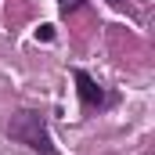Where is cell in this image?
<instances>
[{"mask_svg": "<svg viewBox=\"0 0 155 155\" xmlns=\"http://www.w3.org/2000/svg\"><path fill=\"white\" fill-rule=\"evenodd\" d=\"M72 79H76V90H79V101L87 105V108H101V105H108V94L97 87V79H90L83 69H76L72 72Z\"/></svg>", "mask_w": 155, "mask_h": 155, "instance_id": "7a4b0ae2", "label": "cell"}, {"mask_svg": "<svg viewBox=\"0 0 155 155\" xmlns=\"http://www.w3.org/2000/svg\"><path fill=\"white\" fill-rule=\"evenodd\" d=\"M36 36H40V40H51V36H54V25H40Z\"/></svg>", "mask_w": 155, "mask_h": 155, "instance_id": "277c9868", "label": "cell"}, {"mask_svg": "<svg viewBox=\"0 0 155 155\" xmlns=\"http://www.w3.org/2000/svg\"><path fill=\"white\" fill-rule=\"evenodd\" d=\"M108 4H116V7H123V4H126V0H108Z\"/></svg>", "mask_w": 155, "mask_h": 155, "instance_id": "5b68a950", "label": "cell"}, {"mask_svg": "<svg viewBox=\"0 0 155 155\" xmlns=\"http://www.w3.org/2000/svg\"><path fill=\"white\" fill-rule=\"evenodd\" d=\"M7 137L18 141V144H25V148H33V152H40V155H58V148H54V141L47 134V123H43L40 112H29V108L15 112L7 119Z\"/></svg>", "mask_w": 155, "mask_h": 155, "instance_id": "6da1fadb", "label": "cell"}, {"mask_svg": "<svg viewBox=\"0 0 155 155\" xmlns=\"http://www.w3.org/2000/svg\"><path fill=\"white\" fill-rule=\"evenodd\" d=\"M79 4H83V0H58V7H61V11H65V15H69V11H76Z\"/></svg>", "mask_w": 155, "mask_h": 155, "instance_id": "3957f363", "label": "cell"}]
</instances>
